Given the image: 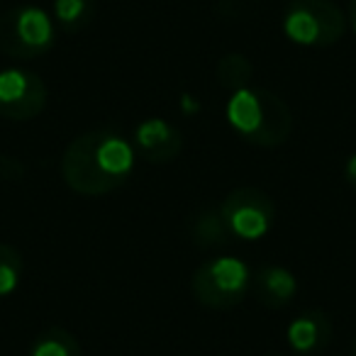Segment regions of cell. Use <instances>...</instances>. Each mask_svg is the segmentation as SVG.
I'll list each match as a JSON object with an SVG mask.
<instances>
[{
	"instance_id": "6da1fadb",
	"label": "cell",
	"mask_w": 356,
	"mask_h": 356,
	"mask_svg": "<svg viewBox=\"0 0 356 356\" xmlns=\"http://www.w3.org/2000/svg\"><path fill=\"white\" fill-rule=\"evenodd\" d=\"M137 149L122 134L110 129H93L66 147L61 156V173L71 191L81 195H108L132 176Z\"/></svg>"
},
{
	"instance_id": "7a4b0ae2",
	"label": "cell",
	"mask_w": 356,
	"mask_h": 356,
	"mask_svg": "<svg viewBox=\"0 0 356 356\" xmlns=\"http://www.w3.org/2000/svg\"><path fill=\"white\" fill-rule=\"evenodd\" d=\"M227 122L244 142L257 147H278L293 129V115L276 93L266 88L232 90L227 100Z\"/></svg>"
},
{
	"instance_id": "3957f363",
	"label": "cell",
	"mask_w": 356,
	"mask_h": 356,
	"mask_svg": "<svg viewBox=\"0 0 356 356\" xmlns=\"http://www.w3.org/2000/svg\"><path fill=\"white\" fill-rule=\"evenodd\" d=\"M254 276L237 257H218L193 273V296L210 310H229L252 291Z\"/></svg>"
},
{
	"instance_id": "277c9868",
	"label": "cell",
	"mask_w": 356,
	"mask_h": 356,
	"mask_svg": "<svg viewBox=\"0 0 356 356\" xmlns=\"http://www.w3.org/2000/svg\"><path fill=\"white\" fill-rule=\"evenodd\" d=\"M56 30L49 13L37 6H17L0 17V51L10 59H35L54 47Z\"/></svg>"
},
{
	"instance_id": "5b68a950",
	"label": "cell",
	"mask_w": 356,
	"mask_h": 356,
	"mask_svg": "<svg viewBox=\"0 0 356 356\" xmlns=\"http://www.w3.org/2000/svg\"><path fill=\"white\" fill-rule=\"evenodd\" d=\"M283 32L300 47H330L344 37L346 17L330 0H291Z\"/></svg>"
},
{
	"instance_id": "8992f818",
	"label": "cell",
	"mask_w": 356,
	"mask_h": 356,
	"mask_svg": "<svg viewBox=\"0 0 356 356\" xmlns=\"http://www.w3.org/2000/svg\"><path fill=\"white\" fill-rule=\"evenodd\" d=\"M220 215L229 234L247 239V242H257L271 232L273 220H276V205L264 191L237 188L225 198Z\"/></svg>"
},
{
	"instance_id": "52a82bcc",
	"label": "cell",
	"mask_w": 356,
	"mask_h": 356,
	"mask_svg": "<svg viewBox=\"0 0 356 356\" xmlns=\"http://www.w3.org/2000/svg\"><path fill=\"white\" fill-rule=\"evenodd\" d=\"M47 108V86L35 71L8 66L0 71V115L13 122L35 120Z\"/></svg>"
},
{
	"instance_id": "ba28073f",
	"label": "cell",
	"mask_w": 356,
	"mask_h": 356,
	"mask_svg": "<svg viewBox=\"0 0 356 356\" xmlns=\"http://www.w3.org/2000/svg\"><path fill=\"white\" fill-rule=\"evenodd\" d=\"M134 149L147 161H171L181 152V132L168 120L149 118L134 129Z\"/></svg>"
},
{
	"instance_id": "9c48e42d",
	"label": "cell",
	"mask_w": 356,
	"mask_h": 356,
	"mask_svg": "<svg viewBox=\"0 0 356 356\" xmlns=\"http://www.w3.org/2000/svg\"><path fill=\"white\" fill-rule=\"evenodd\" d=\"M330 337H332V322L322 310L302 312L300 317H296V320L288 325V332H286L288 346H291L296 354H302V356H310V354H315V351L325 349Z\"/></svg>"
},
{
	"instance_id": "30bf717a",
	"label": "cell",
	"mask_w": 356,
	"mask_h": 356,
	"mask_svg": "<svg viewBox=\"0 0 356 356\" xmlns=\"http://www.w3.org/2000/svg\"><path fill=\"white\" fill-rule=\"evenodd\" d=\"M254 291L266 307H283L298 291V281L283 266H261L254 276Z\"/></svg>"
},
{
	"instance_id": "8fae6325",
	"label": "cell",
	"mask_w": 356,
	"mask_h": 356,
	"mask_svg": "<svg viewBox=\"0 0 356 356\" xmlns=\"http://www.w3.org/2000/svg\"><path fill=\"white\" fill-rule=\"evenodd\" d=\"M30 356H83V354H81V344L76 341V337L71 332L61 330V327H51V330L42 332L37 337Z\"/></svg>"
},
{
	"instance_id": "7c38bea8",
	"label": "cell",
	"mask_w": 356,
	"mask_h": 356,
	"mask_svg": "<svg viewBox=\"0 0 356 356\" xmlns=\"http://www.w3.org/2000/svg\"><path fill=\"white\" fill-rule=\"evenodd\" d=\"M254 66L244 54H227L220 59L218 64V81L220 86L229 90H239L252 86Z\"/></svg>"
},
{
	"instance_id": "4fadbf2b",
	"label": "cell",
	"mask_w": 356,
	"mask_h": 356,
	"mask_svg": "<svg viewBox=\"0 0 356 356\" xmlns=\"http://www.w3.org/2000/svg\"><path fill=\"white\" fill-rule=\"evenodd\" d=\"M56 25L64 32H79L93 17V0H54Z\"/></svg>"
},
{
	"instance_id": "5bb4252c",
	"label": "cell",
	"mask_w": 356,
	"mask_h": 356,
	"mask_svg": "<svg viewBox=\"0 0 356 356\" xmlns=\"http://www.w3.org/2000/svg\"><path fill=\"white\" fill-rule=\"evenodd\" d=\"M22 257L10 244H0V298L13 296L20 286Z\"/></svg>"
},
{
	"instance_id": "9a60e30c",
	"label": "cell",
	"mask_w": 356,
	"mask_h": 356,
	"mask_svg": "<svg viewBox=\"0 0 356 356\" xmlns=\"http://www.w3.org/2000/svg\"><path fill=\"white\" fill-rule=\"evenodd\" d=\"M227 237H229V232H227V227H225L222 215L220 213L198 218V242L200 244H218V242H225Z\"/></svg>"
},
{
	"instance_id": "2e32d148",
	"label": "cell",
	"mask_w": 356,
	"mask_h": 356,
	"mask_svg": "<svg viewBox=\"0 0 356 356\" xmlns=\"http://www.w3.org/2000/svg\"><path fill=\"white\" fill-rule=\"evenodd\" d=\"M25 173V166L10 156H0V178H20Z\"/></svg>"
},
{
	"instance_id": "e0dca14e",
	"label": "cell",
	"mask_w": 356,
	"mask_h": 356,
	"mask_svg": "<svg viewBox=\"0 0 356 356\" xmlns=\"http://www.w3.org/2000/svg\"><path fill=\"white\" fill-rule=\"evenodd\" d=\"M344 176L351 186L356 188V154H351L349 161H346V168H344Z\"/></svg>"
},
{
	"instance_id": "ac0fdd59",
	"label": "cell",
	"mask_w": 356,
	"mask_h": 356,
	"mask_svg": "<svg viewBox=\"0 0 356 356\" xmlns=\"http://www.w3.org/2000/svg\"><path fill=\"white\" fill-rule=\"evenodd\" d=\"M181 105H184L188 113H198V110H200V105L193 103V98H191V95H184V103H181Z\"/></svg>"
},
{
	"instance_id": "d6986e66",
	"label": "cell",
	"mask_w": 356,
	"mask_h": 356,
	"mask_svg": "<svg viewBox=\"0 0 356 356\" xmlns=\"http://www.w3.org/2000/svg\"><path fill=\"white\" fill-rule=\"evenodd\" d=\"M349 22H351V30L356 35V0H349Z\"/></svg>"
},
{
	"instance_id": "ffe728a7",
	"label": "cell",
	"mask_w": 356,
	"mask_h": 356,
	"mask_svg": "<svg viewBox=\"0 0 356 356\" xmlns=\"http://www.w3.org/2000/svg\"><path fill=\"white\" fill-rule=\"evenodd\" d=\"M354 356H356V341H354Z\"/></svg>"
}]
</instances>
